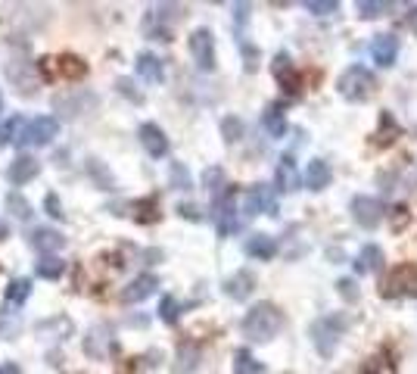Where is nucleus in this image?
<instances>
[{"mask_svg": "<svg viewBox=\"0 0 417 374\" xmlns=\"http://www.w3.org/2000/svg\"><path fill=\"white\" fill-rule=\"evenodd\" d=\"M246 256L259 259V262H268V259L278 256V244H274L271 234H252V237H246Z\"/></svg>", "mask_w": 417, "mask_h": 374, "instance_id": "f3484780", "label": "nucleus"}, {"mask_svg": "<svg viewBox=\"0 0 417 374\" xmlns=\"http://www.w3.org/2000/svg\"><path fill=\"white\" fill-rule=\"evenodd\" d=\"M156 209H159L156 200H140V203H134V212H137L134 218H137L140 225H150V222H156V218H159Z\"/></svg>", "mask_w": 417, "mask_h": 374, "instance_id": "473e14b6", "label": "nucleus"}, {"mask_svg": "<svg viewBox=\"0 0 417 374\" xmlns=\"http://www.w3.org/2000/svg\"><path fill=\"white\" fill-rule=\"evenodd\" d=\"M156 287H159V278L156 275H140V278H134L131 284L122 290V303H144L150 293H156Z\"/></svg>", "mask_w": 417, "mask_h": 374, "instance_id": "dca6fc26", "label": "nucleus"}, {"mask_svg": "<svg viewBox=\"0 0 417 374\" xmlns=\"http://www.w3.org/2000/svg\"><path fill=\"white\" fill-rule=\"evenodd\" d=\"M87 172H91V178H93V181H97L100 187H103V190H112V187H116V178H112V172L106 169L100 159H87Z\"/></svg>", "mask_w": 417, "mask_h": 374, "instance_id": "c756f323", "label": "nucleus"}, {"mask_svg": "<svg viewBox=\"0 0 417 374\" xmlns=\"http://www.w3.org/2000/svg\"><path fill=\"white\" fill-rule=\"evenodd\" d=\"M31 297V280L29 278H13L6 287V303L10 306H25V299Z\"/></svg>", "mask_w": 417, "mask_h": 374, "instance_id": "bb28decb", "label": "nucleus"}, {"mask_svg": "<svg viewBox=\"0 0 417 374\" xmlns=\"http://www.w3.org/2000/svg\"><path fill=\"white\" fill-rule=\"evenodd\" d=\"M178 216L181 218H190V222H203V212H199V206H193V203H181L178 206Z\"/></svg>", "mask_w": 417, "mask_h": 374, "instance_id": "79ce46f5", "label": "nucleus"}, {"mask_svg": "<svg viewBox=\"0 0 417 374\" xmlns=\"http://www.w3.org/2000/svg\"><path fill=\"white\" fill-rule=\"evenodd\" d=\"M134 69H137V75L144 78V82L150 84H159L165 78V69H162V59L153 57V53H140L137 63H134Z\"/></svg>", "mask_w": 417, "mask_h": 374, "instance_id": "aec40b11", "label": "nucleus"}, {"mask_svg": "<svg viewBox=\"0 0 417 374\" xmlns=\"http://www.w3.org/2000/svg\"><path fill=\"white\" fill-rule=\"evenodd\" d=\"M168 181H172L174 190H190L193 187V178H190V172H187L184 163H172V169H168Z\"/></svg>", "mask_w": 417, "mask_h": 374, "instance_id": "7c9ffc66", "label": "nucleus"}, {"mask_svg": "<svg viewBox=\"0 0 417 374\" xmlns=\"http://www.w3.org/2000/svg\"><path fill=\"white\" fill-rule=\"evenodd\" d=\"M44 209H47V216H50V218H56V222H63V218H66L63 203H59V197H56V193H53V190L44 197Z\"/></svg>", "mask_w": 417, "mask_h": 374, "instance_id": "58836bf2", "label": "nucleus"}, {"mask_svg": "<svg viewBox=\"0 0 417 374\" xmlns=\"http://www.w3.org/2000/svg\"><path fill=\"white\" fill-rule=\"evenodd\" d=\"M221 137H225V144H237L243 137V119H237V116L221 119Z\"/></svg>", "mask_w": 417, "mask_h": 374, "instance_id": "2f4dec72", "label": "nucleus"}, {"mask_svg": "<svg viewBox=\"0 0 417 374\" xmlns=\"http://www.w3.org/2000/svg\"><path fill=\"white\" fill-rule=\"evenodd\" d=\"M0 374H22V368H19L16 362H3L0 365Z\"/></svg>", "mask_w": 417, "mask_h": 374, "instance_id": "a18cd8bd", "label": "nucleus"}, {"mask_svg": "<svg viewBox=\"0 0 417 374\" xmlns=\"http://www.w3.org/2000/svg\"><path fill=\"white\" fill-rule=\"evenodd\" d=\"M408 222H411L408 209H405V206H395V209H393V228H395V231H402Z\"/></svg>", "mask_w": 417, "mask_h": 374, "instance_id": "37998d69", "label": "nucleus"}, {"mask_svg": "<svg viewBox=\"0 0 417 374\" xmlns=\"http://www.w3.org/2000/svg\"><path fill=\"white\" fill-rule=\"evenodd\" d=\"M274 181H278V190H284V193L299 190L302 181H299V169H296L293 156H284V159H280L278 172H274Z\"/></svg>", "mask_w": 417, "mask_h": 374, "instance_id": "6ab92c4d", "label": "nucleus"}, {"mask_svg": "<svg viewBox=\"0 0 417 374\" xmlns=\"http://www.w3.org/2000/svg\"><path fill=\"white\" fill-rule=\"evenodd\" d=\"M6 209H10L16 218H31V203L22 197V193H10V197H6Z\"/></svg>", "mask_w": 417, "mask_h": 374, "instance_id": "72a5a7b5", "label": "nucleus"}, {"mask_svg": "<svg viewBox=\"0 0 417 374\" xmlns=\"http://www.w3.org/2000/svg\"><path fill=\"white\" fill-rule=\"evenodd\" d=\"M215 228H218L221 237L237 231V209H234V193L231 190L215 203Z\"/></svg>", "mask_w": 417, "mask_h": 374, "instance_id": "ddd939ff", "label": "nucleus"}, {"mask_svg": "<svg viewBox=\"0 0 417 374\" xmlns=\"http://www.w3.org/2000/svg\"><path fill=\"white\" fill-rule=\"evenodd\" d=\"M342 331H346V318H340V315L318 318V322L312 324V343H314V350H318L324 359L333 356L336 346H340Z\"/></svg>", "mask_w": 417, "mask_h": 374, "instance_id": "7ed1b4c3", "label": "nucleus"}, {"mask_svg": "<svg viewBox=\"0 0 417 374\" xmlns=\"http://www.w3.org/2000/svg\"><path fill=\"white\" fill-rule=\"evenodd\" d=\"M190 57L199 72L215 69V35L208 29H197L190 35Z\"/></svg>", "mask_w": 417, "mask_h": 374, "instance_id": "423d86ee", "label": "nucleus"}, {"mask_svg": "<svg viewBox=\"0 0 417 374\" xmlns=\"http://www.w3.org/2000/svg\"><path fill=\"white\" fill-rule=\"evenodd\" d=\"M305 10L314 13V16H331V13L340 10L336 0H305Z\"/></svg>", "mask_w": 417, "mask_h": 374, "instance_id": "e433bc0d", "label": "nucleus"}, {"mask_svg": "<svg viewBox=\"0 0 417 374\" xmlns=\"http://www.w3.org/2000/svg\"><path fill=\"white\" fill-rule=\"evenodd\" d=\"M355 271L358 275H371V271H377L383 265V250L377 244H365L361 246V253H358V259H355Z\"/></svg>", "mask_w": 417, "mask_h": 374, "instance_id": "412c9836", "label": "nucleus"}, {"mask_svg": "<svg viewBox=\"0 0 417 374\" xmlns=\"http://www.w3.org/2000/svg\"><path fill=\"white\" fill-rule=\"evenodd\" d=\"M383 297H417V265L414 262H402L383 278L380 284Z\"/></svg>", "mask_w": 417, "mask_h": 374, "instance_id": "20e7f679", "label": "nucleus"}, {"mask_svg": "<svg viewBox=\"0 0 417 374\" xmlns=\"http://www.w3.org/2000/svg\"><path fill=\"white\" fill-rule=\"evenodd\" d=\"M271 72H274V78L280 82V88H284L290 97H296L299 94V75H296V69H293V59H290V53H284L280 50L278 57H274V63H271Z\"/></svg>", "mask_w": 417, "mask_h": 374, "instance_id": "9b49d317", "label": "nucleus"}, {"mask_svg": "<svg viewBox=\"0 0 417 374\" xmlns=\"http://www.w3.org/2000/svg\"><path fill=\"white\" fill-rule=\"evenodd\" d=\"M261 125H265V131L271 137H284L287 135V116H284V110H280L278 103H271L265 110V116H261Z\"/></svg>", "mask_w": 417, "mask_h": 374, "instance_id": "5701e85b", "label": "nucleus"}, {"mask_svg": "<svg viewBox=\"0 0 417 374\" xmlns=\"http://www.w3.org/2000/svg\"><path fill=\"white\" fill-rule=\"evenodd\" d=\"M0 110H3V94H0Z\"/></svg>", "mask_w": 417, "mask_h": 374, "instance_id": "de8ad7c7", "label": "nucleus"}, {"mask_svg": "<svg viewBox=\"0 0 417 374\" xmlns=\"http://www.w3.org/2000/svg\"><path fill=\"white\" fill-rule=\"evenodd\" d=\"M408 29H411L414 35H417V6H411V10H408Z\"/></svg>", "mask_w": 417, "mask_h": 374, "instance_id": "49530a36", "label": "nucleus"}, {"mask_svg": "<svg viewBox=\"0 0 417 374\" xmlns=\"http://www.w3.org/2000/svg\"><path fill=\"white\" fill-rule=\"evenodd\" d=\"M352 218L361 225L365 231H374V228H380V222H383V203L380 200H374V197H352Z\"/></svg>", "mask_w": 417, "mask_h": 374, "instance_id": "0eeeda50", "label": "nucleus"}, {"mask_svg": "<svg viewBox=\"0 0 417 374\" xmlns=\"http://www.w3.org/2000/svg\"><path fill=\"white\" fill-rule=\"evenodd\" d=\"M59 135V122L53 116H38L31 122H25L22 135H19V147H47L53 137Z\"/></svg>", "mask_w": 417, "mask_h": 374, "instance_id": "39448f33", "label": "nucleus"}, {"mask_svg": "<svg viewBox=\"0 0 417 374\" xmlns=\"http://www.w3.org/2000/svg\"><path fill=\"white\" fill-rule=\"evenodd\" d=\"M355 10H358L361 19H377V16H386L393 10V3H386V0H358Z\"/></svg>", "mask_w": 417, "mask_h": 374, "instance_id": "c85d7f7f", "label": "nucleus"}, {"mask_svg": "<svg viewBox=\"0 0 417 374\" xmlns=\"http://www.w3.org/2000/svg\"><path fill=\"white\" fill-rule=\"evenodd\" d=\"M178 315H181L178 299H174V297H162V303H159V318H162L165 324H174V322H178Z\"/></svg>", "mask_w": 417, "mask_h": 374, "instance_id": "c9c22d12", "label": "nucleus"}, {"mask_svg": "<svg viewBox=\"0 0 417 374\" xmlns=\"http://www.w3.org/2000/svg\"><path fill=\"white\" fill-rule=\"evenodd\" d=\"M399 50H402V44H399V38H395V35H377L371 41V57H374V63L380 66V69L395 66Z\"/></svg>", "mask_w": 417, "mask_h": 374, "instance_id": "9d476101", "label": "nucleus"}, {"mask_svg": "<svg viewBox=\"0 0 417 374\" xmlns=\"http://www.w3.org/2000/svg\"><path fill=\"white\" fill-rule=\"evenodd\" d=\"M137 135H140V144H144V150L150 153L153 159H162L165 153H168V137H165V131L159 128L156 122H144Z\"/></svg>", "mask_w": 417, "mask_h": 374, "instance_id": "f8f14e48", "label": "nucleus"}, {"mask_svg": "<svg viewBox=\"0 0 417 374\" xmlns=\"http://www.w3.org/2000/svg\"><path fill=\"white\" fill-rule=\"evenodd\" d=\"M336 290H340V297L346 299V303H355V299H358V284H355L352 278H342L340 284H336Z\"/></svg>", "mask_w": 417, "mask_h": 374, "instance_id": "ea45409f", "label": "nucleus"}, {"mask_svg": "<svg viewBox=\"0 0 417 374\" xmlns=\"http://www.w3.org/2000/svg\"><path fill=\"white\" fill-rule=\"evenodd\" d=\"M63 269H66L63 259H56V256H44L41 262H38V275H41V278H50V280L63 275Z\"/></svg>", "mask_w": 417, "mask_h": 374, "instance_id": "f704fd0d", "label": "nucleus"}, {"mask_svg": "<svg viewBox=\"0 0 417 374\" xmlns=\"http://www.w3.org/2000/svg\"><path fill=\"white\" fill-rule=\"evenodd\" d=\"M234 374H265V368L261 362H255L250 350H237L234 352Z\"/></svg>", "mask_w": 417, "mask_h": 374, "instance_id": "cd10ccee", "label": "nucleus"}, {"mask_svg": "<svg viewBox=\"0 0 417 374\" xmlns=\"http://www.w3.org/2000/svg\"><path fill=\"white\" fill-rule=\"evenodd\" d=\"M243 212L246 216H259V212H265V216H278V200H274L271 187L268 184H252L250 190H246V197H243Z\"/></svg>", "mask_w": 417, "mask_h": 374, "instance_id": "6e6552de", "label": "nucleus"}, {"mask_svg": "<svg viewBox=\"0 0 417 374\" xmlns=\"http://www.w3.org/2000/svg\"><path fill=\"white\" fill-rule=\"evenodd\" d=\"M116 88H119V94H122V97L134 100V103H144V94H140V91H134V82H131V78H119V82H116Z\"/></svg>", "mask_w": 417, "mask_h": 374, "instance_id": "a19ab883", "label": "nucleus"}, {"mask_svg": "<svg viewBox=\"0 0 417 374\" xmlns=\"http://www.w3.org/2000/svg\"><path fill=\"white\" fill-rule=\"evenodd\" d=\"M53 106H56V112H63V116H82L87 106H93V94H84L82 100H75V97L69 100V97H63V94H56Z\"/></svg>", "mask_w": 417, "mask_h": 374, "instance_id": "4be33fe9", "label": "nucleus"}, {"mask_svg": "<svg viewBox=\"0 0 417 374\" xmlns=\"http://www.w3.org/2000/svg\"><path fill=\"white\" fill-rule=\"evenodd\" d=\"M252 290H255V275H252V271H246V269L234 271V275L225 280V293H227L231 299H237V303L250 299Z\"/></svg>", "mask_w": 417, "mask_h": 374, "instance_id": "4468645a", "label": "nucleus"}, {"mask_svg": "<svg viewBox=\"0 0 417 374\" xmlns=\"http://www.w3.org/2000/svg\"><path fill=\"white\" fill-rule=\"evenodd\" d=\"M38 172H41V163H38L35 156H29V153H22V156H16L10 163V169H6V181L16 184V187H22V184L35 181Z\"/></svg>", "mask_w": 417, "mask_h": 374, "instance_id": "1a4fd4ad", "label": "nucleus"}, {"mask_svg": "<svg viewBox=\"0 0 417 374\" xmlns=\"http://www.w3.org/2000/svg\"><path fill=\"white\" fill-rule=\"evenodd\" d=\"M203 184H206V190L215 197V203H218L221 193H225V187H227V181H225V169H218V165H208V169L203 172Z\"/></svg>", "mask_w": 417, "mask_h": 374, "instance_id": "393cba45", "label": "nucleus"}, {"mask_svg": "<svg viewBox=\"0 0 417 374\" xmlns=\"http://www.w3.org/2000/svg\"><path fill=\"white\" fill-rule=\"evenodd\" d=\"M240 50H243V66H246V72H255V69H259V47H252L250 41H240Z\"/></svg>", "mask_w": 417, "mask_h": 374, "instance_id": "4c0bfd02", "label": "nucleus"}, {"mask_svg": "<svg viewBox=\"0 0 417 374\" xmlns=\"http://www.w3.org/2000/svg\"><path fill=\"white\" fill-rule=\"evenodd\" d=\"M31 246H35L38 253H44V256H50V253L63 250L66 237L59 231H50V228H35L31 231Z\"/></svg>", "mask_w": 417, "mask_h": 374, "instance_id": "a211bd4d", "label": "nucleus"}, {"mask_svg": "<svg viewBox=\"0 0 417 374\" xmlns=\"http://www.w3.org/2000/svg\"><path fill=\"white\" fill-rule=\"evenodd\" d=\"M331 178H333V172H331V165L324 163V159H312V163L305 165V172H302V178L299 181L308 187V190H324L327 184H331Z\"/></svg>", "mask_w": 417, "mask_h": 374, "instance_id": "2eb2a0df", "label": "nucleus"}, {"mask_svg": "<svg viewBox=\"0 0 417 374\" xmlns=\"http://www.w3.org/2000/svg\"><path fill=\"white\" fill-rule=\"evenodd\" d=\"M199 365V350L193 343H181L178 346V362H174V371L178 374H193Z\"/></svg>", "mask_w": 417, "mask_h": 374, "instance_id": "b1692460", "label": "nucleus"}, {"mask_svg": "<svg viewBox=\"0 0 417 374\" xmlns=\"http://www.w3.org/2000/svg\"><path fill=\"white\" fill-rule=\"evenodd\" d=\"M336 91H340V97L349 100V103H365V100L374 97L377 78L371 75V69H365V66H349V69L340 75V82H336Z\"/></svg>", "mask_w": 417, "mask_h": 374, "instance_id": "f03ea898", "label": "nucleus"}, {"mask_svg": "<svg viewBox=\"0 0 417 374\" xmlns=\"http://www.w3.org/2000/svg\"><path fill=\"white\" fill-rule=\"evenodd\" d=\"M250 10H252L250 3H237V6H234V22H237V29H243V25L250 22Z\"/></svg>", "mask_w": 417, "mask_h": 374, "instance_id": "c03bdc74", "label": "nucleus"}, {"mask_svg": "<svg viewBox=\"0 0 417 374\" xmlns=\"http://www.w3.org/2000/svg\"><path fill=\"white\" fill-rule=\"evenodd\" d=\"M59 75L69 78V82H75V78H84V75H87L84 59H82V57H72V53L59 57Z\"/></svg>", "mask_w": 417, "mask_h": 374, "instance_id": "a878e982", "label": "nucleus"}, {"mask_svg": "<svg viewBox=\"0 0 417 374\" xmlns=\"http://www.w3.org/2000/svg\"><path fill=\"white\" fill-rule=\"evenodd\" d=\"M284 327V312L274 303H255L243 315V334L255 343H268L278 337V331Z\"/></svg>", "mask_w": 417, "mask_h": 374, "instance_id": "f257e3e1", "label": "nucleus"}]
</instances>
